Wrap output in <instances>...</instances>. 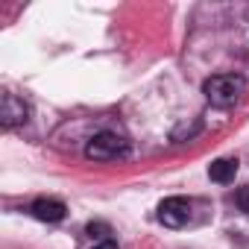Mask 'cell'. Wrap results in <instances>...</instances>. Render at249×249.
Returning a JSON list of instances; mask_svg holds the SVG:
<instances>
[{"label": "cell", "instance_id": "obj_1", "mask_svg": "<svg viewBox=\"0 0 249 249\" xmlns=\"http://www.w3.org/2000/svg\"><path fill=\"white\" fill-rule=\"evenodd\" d=\"M202 94L211 106L229 108V106H237L240 97L246 94V79L240 73H214L202 82Z\"/></svg>", "mask_w": 249, "mask_h": 249}, {"label": "cell", "instance_id": "obj_2", "mask_svg": "<svg viewBox=\"0 0 249 249\" xmlns=\"http://www.w3.org/2000/svg\"><path fill=\"white\" fill-rule=\"evenodd\" d=\"M85 156L91 161H117V159H126L129 156V141L123 138V135H117V132L103 129V132H97V135L88 138Z\"/></svg>", "mask_w": 249, "mask_h": 249}, {"label": "cell", "instance_id": "obj_3", "mask_svg": "<svg viewBox=\"0 0 249 249\" xmlns=\"http://www.w3.org/2000/svg\"><path fill=\"white\" fill-rule=\"evenodd\" d=\"M159 220L167 226V229H182L188 226L191 220V202L185 196H167L161 205H159Z\"/></svg>", "mask_w": 249, "mask_h": 249}, {"label": "cell", "instance_id": "obj_4", "mask_svg": "<svg viewBox=\"0 0 249 249\" xmlns=\"http://www.w3.org/2000/svg\"><path fill=\"white\" fill-rule=\"evenodd\" d=\"M27 120H30V106L21 97L6 91L3 97H0V123H3V129H15V126H21V123H27Z\"/></svg>", "mask_w": 249, "mask_h": 249}, {"label": "cell", "instance_id": "obj_5", "mask_svg": "<svg viewBox=\"0 0 249 249\" xmlns=\"http://www.w3.org/2000/svg\"><path fill=\"white\" fill-rule=\"evenodd\" d=\"M30 211H33V217L41 220V223H59V220H65V214H68L65 202H59V199H47V196L36 199Z\"/></svg>", "mask_w": 249, "mask_h": 249}, {"label": "cell", "instance_id": "obj_6", "mask_svg": "<svg viewBox=\"0 0 249 249\" xmlns=\"http://www.w3.org/2000/svg\"><path fill=\"white\" fill-rule=\"evenodd\" d=\"M208 176H211V182L229 185V182H234V176H237V161H234V159H217V161H211Z\"/></svg>", "mask_w": 249, "mask_h": 249}, {"label": "cell", "instance_id": "obj_7", "mask_svg": "<svg viewBox=\"0 0 249 249\" xmlns=\"http://www.w3.org/2000/svg\"><path fill=\"white\" fill-rule=\"evenodd\" d=\"M88 237H91L94 243L108 240V237H111V229H108L106 223H88Z\"/></svg>", "mask_w": 249, "mask_h": 249}, {"label": "cell", "instance_id": "obj_8", "mask_svg": "<svg viewBox=\"0 0 249 249\" xmlns=\"http://www.w3.org/2000/svg\"><path fill=\"white\" fill-rule=\"evenodd\" d=\"M234 202H237V208H240V211H246V214H249V185H243V188L234 194Z\"/></svg>", "mask_w": 249, "mask_h": 249}, {"label": "cell", "instance_id": "obj_9", "mask_svg": "<svg viewBox=\"0 0 249 249\" xmlns=\"http://www.w3.org/2000/svg\"><path fill=\"white\" fill-rule=\"evenodd\" d=\"M91 249H120V246H117V240H114V237H108V240H100V243H94Z\"/></svg>", "mask_w": 249, "mask_h": 249}]
</instances>
